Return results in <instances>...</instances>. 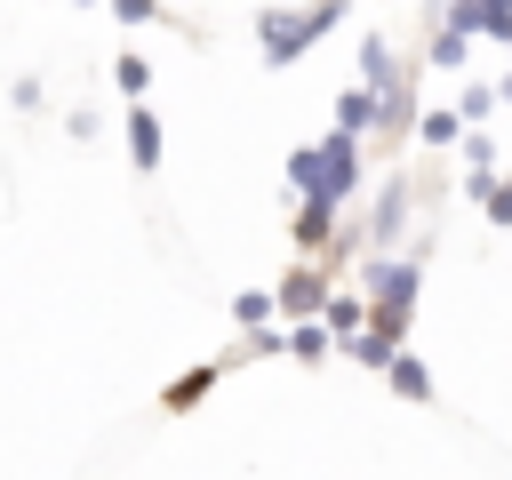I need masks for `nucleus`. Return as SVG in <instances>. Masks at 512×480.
<instances>
[{
	"instance_id": "f257e3e1",
	"label": "nucleus",
	"mask_w": 512,
	"mask_h": 480,
	"mask_svg": "<svg viewBox=\"0 0 512 480\" xmlns=\"http://www.w3.org/2000/svg\"><path fill=\"white\" fill-rule=\"evenodd\" d=\"M128 152H136V168L160 160V120H152V112H128Z\"/></svg>"
},
{
	"instance_id": "f03ea898",
	"label": "nucleus",
	"mask_w": 512,
	"mask_h": 480,
	"mask_svg": "<svg viewBox=\"0 0 512 480\" xmlns=\"http://www.w3.org/2000/svg\"><path fill=\"white\" fill-rule=\"evenodd\" d=\"M200 392H208V368H192V376H184V384H176V392H168V408H192V400H200Z\"/></svg>"
},
{
	"instance_id": "7ed1b4c3",
	"label": "nucleus",
	"mask_w": 512,
	"mask_h": 480,
	"mask_svg": "<svg viewBox=\"0 0 512 480\" xmlns=\"http://www.w3.org/2000/svg\"><path fill=\"white\" fill-rule=\"evenodd\" d=\"M112 80H120V88L136 96V88H144V56H120V64H112Z\"/></svg>"
}]
</instances>
